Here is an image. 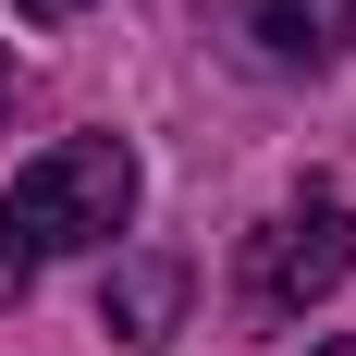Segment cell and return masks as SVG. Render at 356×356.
Returning <instances> with one entry per match:
<instances>
[{"instance_id":"6da1fadb","label":"cell","mask_w":356,"mask_h":356,"mask_svg":"<svg viewBox=\"0 0 356 356\" xmlns=\"http://www.w3.org/2000/svg\"><path fill=\"white\" fill-rule=\"evenodd\" d=\"M136 221V147L123 136H62L0 184V295H25L49 258H86Z\"/></svg>"},{"instance_id":"7a4b0ae2","label":"cell","mask_w":356,"mask_h":356,"mask_svg":"<svg viewBox=\"0 0 356 356\" xmlns=\"http://www.w3.org/2000/svg\"><path fill=\"white\" fill-rule=\"evenodd\" d=\"M332 283H356V209L344 197H295L283 221L246 234V307L258 320H295V307H320Z\"/></svg>"},{"instance_id":"3957f363","label":"cell","mask_w":356,"mask_h":356,"mask_svg":"<svg viewBox=\"0 0 356 356\" xmlns=\"http://www.w3.org/2000/svg\"><path fill=\"white\" fill-rule=\"evenodd\" d=\"M234 25L258 37V62H283V74H320L332 49L356 37V0H234Z\"/></svg>"},{"instance_id":"277c9868","label":"cell","mask_w":356,"mask_h":356,"mask_svg":"<svg viewBox=\"0 0 356 356\" xmlns=\"http://www.w3.org/2000/svg\"><path fill=\"white\" fill-rule=\"evenodd\" d=\"M99 320L123 332V344H172V320H184V258H111Z\"/></svg>"},{"instance_id":"5b68a950","label":"cell","mask_w":356,"mask_h":356,"mask_svg":"<svg viewBox=\"0 0 356 356\" xmlns=\"http://www.w3.org/2000/svg\"><path fill=\"white\" fill-rule=\"evenodd\" d=\"M13 13H37V25H62V13H86V0H13Z\"/></svg>"},{"instance_id":"8992f818","label":"cell","mask_w":356,"mask_h":356,"mask_svg":"<svg viewBox=\"0 0 356 356\" xmlns=\"http://www.w3.org/2000/svg\"><path fill=\"white\" fill-rule=\"evenodd\" d=\"M320 356H356V332H344V344H320Z\"/></svg>"},{"instance_id":"52a82bcc","label":"cell","mask_w":356,"mask_h":356,"mask_svg":"<svg viewBox=\"0 0 356 356\" xmlns=\"http://www.w3.org/2000/svg\"><path fill=\"white\" fill-rule=\"evenodd\" d=\"M0 99H13V62H0Z\"/></svg>"}]
</instances>
